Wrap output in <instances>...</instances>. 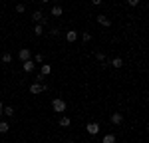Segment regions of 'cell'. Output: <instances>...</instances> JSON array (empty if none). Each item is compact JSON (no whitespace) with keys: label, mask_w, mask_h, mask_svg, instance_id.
<instances>
[{"label":"cell","mask_w":149,"mask_h":143,"mask_svg":"<svg viewBox=\"0 0 149 143\" xmlns=\"http://www.w3.org/2000/svg\"><path fill=\"white\" fill-rule=\"evenodd\" d=\"M66 107H68V103H66L64 99H60V97H56V99L52 101V109H54L56 113H64V111H66Z\"/></svg>","instance_id":"obj_1"},{"label":"cell","mask_w":149,"mask_h":143,"mask_svg":"<svg viewBox=\"0 0 149 143\" xmlns=\"http://www.w3.org/2000/svg\"><path fill=\"white\" fill-rule=\"evenodd\" d=\"M86 131H88L90 135H97V133H100V123H97V121H90V123L86 125Z\"/></svg>","instance_id":"obj_2"},{"label":"cell","mask_w":149,"mask_h":143,"mask_svg":"<svg viewBox=\"0 0 149 143\" xmlns=\"http://www.w3.org/2000/svg\"><path fill=\"white\" fill-rule=\"evenodd\" d=\"M18 60H20V62H28V60H32V52H30V50H28V48H22V50H20V52H18Z\"/></svg>","instance_id":"obj_3"},{"label":"cell","mask_w":149,"mask_h":143,"mask_svg":"<svg viewBox=\"0 0 149 143\" xmlns=\"http://www.w3.org/2000/svg\"><path fill=\"white\" fill-rule=\"evenodd\" d=\"M42 92H46V85H42V83H32L30 85V94L32 95H38V94H42Z\"/></svg>","instance_id":"obj_4"},{"label":"cell","mask_w":149,"mask_h":143,"mask_svg":"<svg viewBox=\"0 0 149 143\" xmlns=\"http://www.w3.org/2000/svg\"><path fill=\"white\" fill-rule=\"evenodd\" d=\"M95 22L100 24V26H103V28H109V26H111V20H109L105 14H100V16L95 18Z\"/></svg>","instance_id":"obj_5"},{"label":"cell","mask_w":149,"mask_h":143,"mask_svg":"<svg viewBox=\"0 0 149 143\" xmlns=\"http://www.w3.org/2000/svg\"><path fill=\"white\" fill-rule=\"evenodd\" d=\"M113 125H121V121H123V115L119 113V111H115V113H111V119H109Z\"/></svg>","instance_id":"obj_6"},{"label":"cell","mask_w":149,"mask_h":143,"mask_svg":"<svg viewBox=\"0 0 149 143\" xmlns=\"http://www.w3.org/2000/svg\"><path fill=\"white\" fill-rule=\"evenodd\" d=\"M109 64H111V66H113L115 70H119V68H121V66H123V60L119 58V56H115V58H111V60H109Z\"/></svg>","instance_id":"obj_7"},{"label":"cell","mask_w":149,"mask_h":143,"mask_svg":"<svg viewBox=\"0 0 149 143\" xmlns=\"http://www.w3.org/2000/svg\"><path fill=\"white\" fill-rule=\"evenodd\" d=\"M22 70L24 72H34L36 70V64L32 62V60H28V62H24V64H22Z\"/></svg>","instance_id":"obj_8"},{"label":"cell","mask_w":149,"mask_h":143,"mask_svg":"<svg viewBox=\"0 0 149 143\" xmlns=\"http://www.w3.org/2000/svg\"><path fill=\"white\" fill-rule=\"evenodd\" d=\"M32 20H34V22H42V20H44V12L42 10L32 12Z\"/></svg>","instance_id":"obj_9"},{"label":"cell","mask_w":149,"mask_h":143,"mask_svg":"<svg viewBox=\"0 0 149 143\" xmlns=\"http://www.w3.org/2000/svg\"><path fill=\"white\" fill-rule=\"evenodd\" d=\"M70 123H72V119L66 117V115H64L62 119H58V125H60V127H70Z\"/></svg>","instance_id":"obj_10"},{"label":"cell","mask_w":149,"mask_h":143,"mask_svg":"<svg viewBox=\"0 0 149 143\" xmlns=\"http://www.w3.org/2000/svg\"><path fill=\"white\" fill-rule=\"evenodd\" d=\"M66 40H68V42H76V40H78V32H76V30H70L68 34H66Z\"/></svg>","instance_id":"obj_11"},{"label":"cell","mask_w":149,"mask_h":143,"mask_svg":"<svg viewBox=\"0 0 149 143\" xmlns=\"http://www.w3.org/2000/svg\"><path fill=\"white\" fill-rule=\"evenodd\" d=\"M40 74H42V76H50V74H52V66H50V64H44L42 70H40Z\"/></svg>","instance_id":"obj_12"},{"label":"cell","mask_w":149,"mask_h":143,"mask_svg":"<svg viewBox=\"0 0 149 143\" xmlns=\"http://www.w3.org/2000/svg\"><path fill=\"white\" fill-rule=\"evenodd\" d=\"M10 131V123L8 121H0V133H8Z\"/></svg>","instance_id":"obj_13"},{"label":"cell","mask_w":149,"mask_h":143,"mask_svg":"<svg viewBox=\"0 0 149 143\" xmlns=\"http://www.w3.org/2000/svg\"><path fill=\"white\" fill-rule=\"evenodd\" d=\"M50 12H52V16H62V14H64V8H62V6H54Z\"/></svg>","instance_id":"obj_14"},{"label":"cell","mask_w":149,"mask_h":143,"mask_svg":"<svg viewBox=\"0 0 149 143\" xmlns=\"http://www.w3.org/2000/svg\"><path fill=\"white\" fill-rule=\"evenodd\" d=\"M102 143H115V135H103V139H102Z\"/></svg>","instance_id":"obj_15"},{"label":"cell","mask_w":149,"mask_h":143,"mask_svg":"<svg viewBox=\"0 0 149 143\" xmlns=\"http://www.w3.org/2000/svg\"><path fill=\"white\" fill-rule=\"evenodd\" d=\"M34 34L36 36H42V34H44V26H42V24H36V26H34Z\"/></svg>","instance_id":"obj_16"},{"label":"cell","mask_w":149,"mask_h":143,"mask_svg":"<svg viewBox=\"0 0 149 143\" xmlns=\"http://www.w3.org/2000/svg\"><path fill=\"white\" fill-rule=\"evenodd\" d=\"M0 60H2L4 64H10V62H12V54H8V52H4V54H2V58H0Z\"/></svg>","instance_id":"obj_17"},{"label":"cell","mask_w":149,"mask_h":143,"mask_svg":"<svg viewBox=\"0 0 149 143\" xmlns=\"http://www.w3.org/2000/svg\"><path fill=\"white\" fill-rule=\"evenodd\" d=\"M90 40H92V34H90V32H84V34H81V42H84V44H88Z\"/></svg>","instance_id":"obj_18"},{"label":"cell","mask_w":149,"mask_h":143,"mask_svg":"<svg viewBox=\"0 0 149 143\" xmlns=\"http://www.w3.org/2000/svg\"><path fill=\"white\" fill-rule=\"evenodd\" d=\"M4 115H6V117H12V115H14V107H4Z\"/></svg>","instance_id":"obj_19"},{"label":"cell","mask_w":149,"mask_h":143,"mask_svg":"<svg viewBox=\"0 0 149 143\" xmlns=\"http://www.w3.org/2000/svg\"><path fill=\"white\" fill-rule=\"evenodd\" d=\"M50 36H60V28L58 26H52L50 28Z\"/></svg>","instance_id":"obj_20"},{"label":"cell","mask_w":149,"mask_h":143,"mask_svg":"<svg viewBox=\"0 0 149 143\" xmlns=\"http://www.w3.org/2000/svg\"><path fill=\"white\" fill-rule=\"evenodd\" d=\"M95 60H97V62H105V54H103V52H97V54H95Z\"/></svg>","instance_id":"obj_21"},{"label":"cell","mask_w":149,"mask_h":143,"mask_svg":"<svg viewBox=\"0 0 149 143\" xmlns=\"http://www.w3.org/2000/svg\"><path fill=\"white\" fill-rule=\"evenodd\" d=\"M16 12H18V14L26 12V6H24V4H16Z\"/></svg>","instance_id":"obj_22"},{"label":"cell","mask_w":149,"mask_h":143,"mask_svg":"<svg viewBox=\"0 0 149 143\" xmlns=\"http://www.w3.org/2000/svg\"><path fill=\"white\" fill-rule=\"evenodd\" d=\"M127 4H129L131 8H135V6H139V0H127Z\"/></svg>","instance_id":"obj_23"},{"label":"cell","mask_w":149,"mask_h":143,"mask_svg":"<svg viewBox=\"0 0 149 143\" xmlns=\"http://www.w3.org/2000/svg\"><path fill=\"white\" fill-rule=\"evenodd\" d=\"M36 62L42 64V62H44V56H42V54H36Z\"/></svg>","instance_id":"obj_24"},{"label":"cell","mask_w":149,"mask_h":143,"mask_svg":"<svg viewBox=\"0 0 149 143\" xmlns=\"http://www.w3.org/2000/svg\"><path fill=\"white\" fill-rule=\"evenodd\" d=\"M102 2H103V0H92V4H93V6H100Z\"/></svg>","instance_id":"obj_25"},{"label":"cell","mask_w":149,"mask_h":143,"mask_svg":"<svg viewBox=\"0 0 149 143\" xmlns=\"http://www.w3.org/2000/svg\"><path fill=\"white\" fill-rule=\"evenodd\" d=\"M0 113H4V106H2V101H0Z\"/></svg>","instance_id":"obj_26"},{"label":"cell","mask_w":149,"mask_h":143,"mask_svg":"<svg viewBox=\"0 0 149 143\" xmlns=\"http://www.w3.org/2000/svg\"><path fill=\"white\" fill-rule=\"evenodd\" d=\"M40 2H44V4H48V2H50V0H40Z\"/></svg>","instance_id":"obj_27"},{"label":"cell","mask_w":149,"mask_h":143,"mask_svg":"<svg viewBox=\"0 0 149 143\" xmlns=\"http://www.w3.org/2000/svg\"><path fill=\"white\" fill-rule=\"evenodd\" d=\"M68 143H76V141H68Z\"/></svg>","instance_id":"obj_28"}]
</instances>
